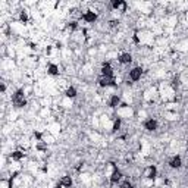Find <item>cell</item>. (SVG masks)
Returning a JSON list of instances; mask_svg holds the SVG:
<instances>
[{"mask_svg":"<svg viewBox=\"0 0 188 188\" xmlns=\"http://www.w3.org/2000/svg\"><path fill=\"white\" fill-rule=\"evenodd\" d=\"M112 74H113V69H112V66H110V63H105V65L102 66V75L112 76Z\"/></svg>","mask_w":188,"mask_h":188,"instance_id":"obj_9","label":"cell"},{"mask_svg":"<svg viewBox=\"0 0 188 188\" xmlns=\"http://www.w3.org/2000/svg\"><path fill=\"white\" fill-rule=\"evenodd\" d=\"M119 103H120V99H119L118 96H112L110 100H109V106H110V107H118Z\"/></svg>","mask_w":188,"mask_h":188,"instance_id":"obj_13","label":"cell"},{"mask_svg":"<svg viewBox=\"0 0 188 188\" xmlns=\"http://www.w3.org/2000/svg\"><path fill=\"white\" fill-rule=\"evenodd\" d=\"M119 128H120V120L118 119V120H115V125H113V131H119Z\"/></svg>","mask_w":188,"mask_h":188,"instance_id":"obj_19","label":"cell"},{"mask_svg":"<svg viewBox=\"0 0 188 188\" xmlns=\"http://www.w3.org/2000/svg\"><path fill=\"white\" fill-rule=\"evenodd\" d=\"M144 128H146L147 131H154V129L157 128V122H156L154 119H147V120L144 122Z\"/></svg>","mask_w":188,"mask_h":188,"instance_id":"obj_8","label":"cell"},{"mask_svg":"<svg viewBox=\"0 0 188 188\" xmlns=\"http://www.w3.org/2000/svg\"><path fill=\"white\" fill-rule=\"evenodd\" d=\"M169 165H171V168H173V169H179V168L182 166V160H181L179 156H175V157L169 162Z\"/></svg>","mask_w":188,"mask_h":188,"instance_id":"obj_7","label":"cell"},{"mask_svg":"<svg viewBox=\"0 0 188 188\" xmlns=\"http://www.w3.org/2000/svg\"><path fill=\"white\" fill-rule=\"evenodd\" d=\"M21 21H27V13H25V12L21 13Z\"/></svg>","mask_w":188,"mask_h":188,"instance_id":"obj_20","label":"cell"},{"mask_svg":"<svg viewBox=\"0 0 188 188\" xmlns=\"http://www.w3.org/2000/svg\"><path fill=\"white\" fill-rule=\"evenodd\" d=\"M82 18H84V21H85V22H94V21L97 19V15H96L94 12L88 10V12H85V13H84V16H82Z\"/></svg>","mask_w":188,"mask_h":188,"instance_id":"obj_10","label":"cell"},{"mask_svg":"<svg viewBox=\"0 0 188 188\" xmlns=\"http://www.w3.org/2000/svg\"><path fill=\"white\" fill-rule=\"evenodd\" d=\"M47 72H49L50 75H57V74H59V68H57L56 65H50Z\"/></svg>","mask_w":188,"mask_h":188,"instance_id":"obj_15","label":"cell"},{"mask_svg":"<svg viewBox=\"0 0 188 188\" xmlns=\"http://www.w3.org/2000/svg\"><path fill=\"white\" fill-rule=\"evenodd\" d=\"M120 188H132V184H131L129 181H123V182L120 184Z\"/></svg>","mask_w":188,"mask_h":188,"instance_id":"obj_18","label":"cell"},{"mask_svg":"<svg viewBox=\"0 0 188 188\" xmlns=\"http://www.w3.org/2000/svg\"><path fill=\"white\" fill-rule=\"evenodd\" d=\"M156 173H157V171H156L154 166H147L144 169V178H147V179H154Z\"/></svg>","mask_w":188,"mask_h":188,"instance_id":"obj_4","label":"cell"},{"mask_svg":"<svg viewBox=\"0 0 188 188\" xmlns=\"http://www.w3.org/2000/svg\"><path fill=\"white\" fill-rule=\"evenodd\" d=\"M69 28H71V30H75V28H76V22H71V24H69Z\"/></svg>","mask_w":188,"mask_h":188,"instance_id":"obj_21","label":"cell"},{"mask_svg":"<svg viewBox=\"0 0 188 188\" xmlns=\"http://www.w3.org/2000/svg\"><path fill=\"white\" fill-rule=\"evenodd\" d=\"M76 96V90L74 87H69L68 90H66V97H69V99H74Z\"/></svg>","mask_w":188,"mask_h":188,"instance_id":"obj_14","label":"cell"},{"mask_svg":"<svg viewBox=\"0 0 188 188\" xmlns=\"http://www.w3.org/2000/svg\"><path fill=\"white\" fill-rule=\"evenodd\" d=\"M99 84L102 85V87H110V85H115V79H113V76H100L99 78Z\"/></svg>","mask_w":188,"mask_h":188,"instance_id":"obj_2","label":"cell"},{"mask_svg":"<svg viewBox=\"0 0 188 188\" xmlns=\"http://www.w3.org/2000/svg\"><path fill=\"white\" fill-rule=\"evenodd\" d=\"M12 103L16 106V107H22L25 106V97H24V90H18L13 97H12Z\"/></svg>","mask_w":188,"mask_h":188,"instance_id":"obj_1","label":"cell"},{"mask_svg":"<svg viewBox=\"0 0 188 188\" xmlns=\"http://www.w3.org/2000/svg\"><path fill=\"white\" fill-rule=\"evenodd\" d=\"M120 178H122L120 171H119L118 168H115V169H113V172H112V176H110V184H116Z\"/></svg>","mask_w":188,"mask_h":188,"instance_id":"obj_6","label":"cell"},{"mask_svg":"<svg viewBox=\"0 0 188 188\" xmlns=\"http://www.w3.org/2000/svg\"><path fill=\"white\" fill-rule=\"evenodd\" d=\"M22 157H24V153L22 151H13L12 153V159L13 160H21Z\"/></svg>","mask_w":188,"mask_h":188,"instance_id":"obj_16","label":"cell"},{"mask_svg":"<svg viewBox=\"0 0 188 188\" xmlns=\"http://www.w3.org/2000/svg\"><path fill=\"white\" fill-rule=\"evenodd\" d=\"M141 74H143V69L137 66V68H134V69L129 71V78H131L132 81H138V79L141 78Z\"/></svg>","mask_w":188,"mask_h":188,"instance_id":"obj_5","label":"cell"},{"mask_svg":"<svg viewBox=\"0 0 188 188\" xmlns=\"http://www.w3.org/2000/svg\"><path fill=\"white\" fill-rule=\"evenodd\" d=\"M79 12H81L79 9H72V10H71V15H72L74 18H82L84 15H82V13H79Z\"/></svg>","mask_w":188,"mask_h":188,"instance_id":"obj_17","label":"cell"},{"mask_svg":"<svg viewBox=\"0 0 188 188\" xmlns=\"http://www.w3.org/2000/svg\"><path fill=\"white\" fill-rule=\"evenodd\" d=\"M118 24H119L118 21H110V27H116Z\"/></svg>","mask_w":188,"mask_h":188,"instance_id":"obj_22","label":"cell"},{"mask_svg":"<svg viewBox=\"0 0 188 188\" xmlns=\"http://www.w3.org/2000/svg\"><path fill=\"white\" fill-rule=\"evenodd\" d=\"M131 60H132V57H131V54H129V53H123V54H120V56H119V62H120V63H123V65L131 63Z\"/></svg>","mask_w":188,"mask_h":188,"instance_id":"obj_12","label":"cell"},{"mask_svg":"<svg viewBox=\"0 0 188 188\" xmlns=\"http://www.w3.org/2000/svg\"><path fill=\"white\" fill-rule=\"evenodd\" d=\"M59 184L65 188H71V185H72V178H71V176H63V178L60 179Z\"/></svg>","mask_w":188,"mask_h":188,"instance_id":"obj_11","label":"cell"},{"mask_svg":"<svg viewBox=\"0 0 188 188\" xmlns=\"http://www.w3.org/2000/svg\"><path fill=\"white\" fill-rule=\"evenodd\" d=\"M112 7L116 9V10H119V12H126V3L123 0H113Z\"/></svg>","mask_w":188,"mask_h":188,"instance_id":"obj_3","label":"cell"}]
</instances>
